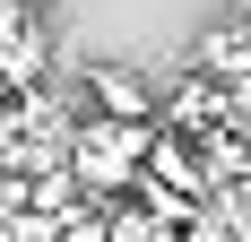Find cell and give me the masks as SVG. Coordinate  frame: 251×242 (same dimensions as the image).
I'll use <instances>...</instances> for the list:
<instances>
[{
  "mask_svg": "<svg viewBox=\"0 0 251 242\" xmlns=\"http://www.w3.org/2000/svg\"><path fill=\"white\" fill-rule=\"evenodd\" d=\"M243 9H251V0H243Z\"/></svg>",
  "mask_w": 251,
  "mask_h": 242,
  "instance_id": "obj_3",
  "label": "cell"
},
{
  "mask_svg": "<svg viewBox=\"0 0 251 242\" xmlns=\"http://www.w3.org/2000/svg\"><path fill=\"white\" fill-rule=\"evenodd\" d=\"M148 139H156L148 121H104V113H96L87 139L70 147V173L87 182V191H122L130 173H139V156H148Z\"/></svg>",
  "mask_w": 251,
  "mask_h": 242,
  "instance_id": "obj_1",
  "label": "cell"
},
{
  "mask_svg": "<svg viewBox=\"0 0 251 242\" xmlns=\"http://www.w3.org/2000/svg\"><path fill=\"white\" fill-rule=\"evenodd\" d=\"M87 96H96V113H104V121H148V87H139L122 61L87 70Z\"/></svg>",
  "mask_w": 251,
  "mask_h": 242,
  "instance_id": "obj_2",
  "label": "cell"
}]
</instances>
